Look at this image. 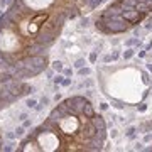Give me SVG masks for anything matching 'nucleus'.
<instances>
[{
    "mask_svg": "<svg viewBox=\"0 0 152 152\" xmlns=\"http://www.w3.org/2000/svg\"><path fill=\"white\" fill-rule=\"evenodd\" d=\"M88 25H90V24H88V19H86V17L79 20V27H81V29H83V27H88Z\"/></svg>",
    "mask_w": 152,
    "mask_h": 152,
    "instance_id": "c85d7f7f",
    "label": "nucleus"
},
{
    "mask_svg": "<svg viewBox=\"0 0 152 152\" xmlns=\"http://www.w3.org/2000/svg\"><path fill=\"white\" fill-rule=\"evenodd\" d=\"M145 110H147V103H140V105L137 107V112H140V113L145 112Z\"/></svg>",
    "mask_w": 152,
    "mask_h": 152,
    "instance_id": "cd10ccee",
    "label": "nucleus"
},
{
    "mask_svg": "<svg viewBox=\"0 0 152 152\" xmlns=\"http://www.w3.org/2000/svg\"><path fill=\"white\" fill-rule=\"evenodd\" d=\"M9 3H7V0H0V12L2 10H5V7H7Z\"/></svg>",
    "mask_w": 152,
    "mask_h": 152,
    "instance_id": "f704fd0d",
    "label": "nucleus"
},
{
    "mask_svg": "<svg viewBox=\"0 0 152 152\" xmlns=\"http://www.w3.org/2000/svg\"><path fill=\"white\" fill-rule=\"evenodd\" d=\"M135 53H137V49H135V47H127V49L123 51L122 57H123L125 61H129V59H132V57L135 56Z\"/></svg>",
    "mask_w": 152,
    "mask_h": 152,
    "instance_id": "423d86ee",
    "label": "nucleus"
},
{
    "mask_svg": "<svg viewBox=\"0 0 152 152\" xmlns=\"http://www.w3.org/2000/svg\"><path fill=\"white\" fill-rule=\"evenodd\" d=\"M123 133H125V137H127V139H130V140H132V139H135V133H137V127H127Z\"/></svg>",
    "mask_w": 152,
    "mask_h": 152,
    "instance_id": "f8f14e48",
    "label": "nucleus"
},
{
    "mask_svg": "<svg viewBox=\"0 0 152 152\" xmlns=\"http://www.w3.org/2000/svg\"><path fill=\"white\" fill-rule=\"evenodd\" d=\"M88 61H90L91 64H95L96 61H98V51H91L90 56H88Z\"/></svg>",
    "mask_w": 152,
    "mask_h": 152,
    "instance_id": "a211bd4d",
    "label": "nucleus"
},
{
    "mask_svg": "<svg viewBox=\"0 0 152 152\" xmlns=\"http://www.w3.org/2000/svg\"><path fill=\"white\" fill-rule=\"evenodd\" d=\"M63 79H64V75H63V73H57V75H54V78L51 79L56 90H57V88H59V86H61V83H63Z\"/></svg>",
    "mask_w": 152,
    "mask_h": 152,
    "instance_id": "6e6552de",
    "label": "nucleus"
},
{
    "mask_svg": "<svg viewBox=\"0 0 152 152\" xmlns=\"http://www.w3.org/2000/svg\"><path fill=\"white\" fill-rule=\"evenodd\" d=\"M152 142V132H145L144 133V144H151Z\"/></svg>",
    "mask_w": 152,
    "mask_h": 152,
    "instance_id": "4be33fe9",
    "label": "nucleus"
},
{
    "mask_svg": "<svg viewBox=\"0 0 152 152\" xmlns=\"http://www.w3.org/2000/svg\"><path fill=\"white\" fill-rule=\"evenodd\" d=\"M14 130H15V133H17V139H24V137H27V133H29V132H27V129H25L24 125L15 127Z\"/></svg>",
    "mask_w": 152,
    "mask_h": 152,
    "instance_id": "1a4fd4ad",
    "label": "nucleus"
},
{
    "mask_svg": "<svg viewBox=\"0 0 152 152\" xmlns=\"http://www.w3.org/2000/svg\"><path fill=\"white\" fill-rule=\"evenodd\" d=\"M110 54H112V61H118V59H120V56H122L120 49H117V47H115V49H112V53H110Z\"/></svg>",
    "mask_w": 152,
    "mask_h": 152,
    "instance_id": "f3484780",
    "label": "nucleus"
},
{
    "mask_svg": "<svg viewBox=\"0 0 152 152\" xmlns=\"http://www.w3.org/2000/svg\"><path fill=\"white\" fill-rule=\"evenodd\" d=\"M37 101H39V100H36V98H32V96H31V98H25V101H24V103H25V107H27L29 110H34V108H36V105H37Z\"/></svg>",
    "mask_w": 152,
    "mask_h": 152,
    "instance_id": "9b49d317",
    "label": "nucleus"
},
{
    "mask_svg": "<svg viewBox=\"0 0 152 152\" xmlns=\"http://www.w3.org/2000/svg\"><path fill=\"white\" fill-rule=\"evenodd\" d=\"M71 85H73V78H71V76H64L61 86H63V88H68V86H71Z\"/></svg>",
    "mask_w": 152,
    "mask_h": 152,
    "instance_id": "2eb2a0df",
    "label": "nucleus"
},
{
    "mask_svg": "<svg viewBox=\"0 0 152 152\" xmlns=\"http://www.w3.org/2000/svg\"><path fill=\"white\" fill-rule=\"evenodd\" d=\"M85 96H86V98H91V96H93V90H91V88H86V91H85Z\"/></svg>",
    "mask_w": 152,
    "mask_h": 152,
    "instance_id": "473e14b6",
    "label": "nucleus"
},
{
    "mask_svg": "<svg viewBox=\"0 0 152 152\" xmlns=\"http://www.w3.org/2000/svg\"><path fill=\"white\" fill-rule=\"evenodd\" d=\"M36 93V88L32 85H27V83H22V96H29Z\"/></svg>",
    "mask_w": 152,
    "mask_h": 152,
    "instance_id": "7ed1b4c3",
    "label": "nucleus"
},
{
    "mask_svg": "<svg viewBox=\"0 0 152 152\" xmlns=\"http://www.w3.org/2000/svg\"><path fill=\"white\" fill-rule=\"evenodd\" d=\"M108 108H110V103L108 101H100V110L101 112H107Z\"/></svg>",
    "mask_w": 152,
    "mask_h": 152,
    "instance_id": "b1692460",
    "label": "nucleus"
},
{
    "mask_svg": "<svg viewBox=\"0 0 152 152\" xmlns=\"http://www.w3.org/2000/svg\"><path fill=\"white\" fill-rule=\"evenodd\" d=\"M2 144H3V142H2V139H0V151H2Z\"/></svg>",
    "mask_w": 152,
    "mask_h": 152,
    "instance_id": "4c0bfd02",
    "label": "nucleus"
},
{
    "mask_svg": "<svg viewBox=\"0 0 152 152\" xmlns=\"http://www.w3.org/2000/svg\"><path fill=\"white\" fill-rule=\"evenodd\" d=\"M22 125L29 130V129H32V127H34V122H32V120H31V117H29V118H25V120L22 122Z\"/></svg>",
    "mask_w": 152,
    "mask_h": 152,
    "instance_id": "412c9836",
    "label": "nucleus"
},
{
    "mask_svg": "<svg viewBox=\"0 0 152 152\" xmlns=\"http://www.w3.org/2000/svg\"><path fill=\"white\" fill-rule=\"evenodd\" d=\"M25 118H29V113H27V112H20V113L17 115V120H19V122H24Z\"/></svg>",
    "mask_w": 152,
    "mask_h": 152,
    "instance_id": "393cba45",
    "label": "nucleus"
},
{
    "mask_svg": "<svg viewBox=\"0 0 152 152\" xmlns=\"http://www.w3.org/2000/svg\"><path fill=\"white\" fill-rule=\"evenodd\" d=\"M85 64H86V59H85V57H79V59H76V61H75V64H73V66H75L76 69H79V68H83Z\"/></svg>",
    "mask_w": 152,
    "mask_h": 152,
    "instance_id": "dca6fc26",
    "label": "nucleus"
},
{
    "mask_svg": "<svg viewBox=\"0 0 152 152\" xmlns=\"http://www.w3.org/2000/svg\"><path fill=\"white\" fill-rule=\"evenodd\" d=\"M53 100H54L56 103H59V101H63V93H59V91H56V93H54V96H53Z\"/></svg>",
    "mask_w": 152,
    "mask_h": 152,
    "instance_id": "a878e982",
    "label": "nucleus"
},
{
    "mask_svg": "<svg viewBox=\"0 0 152 152\" xmlns=\"http://www.w3.org/2000/svg\"><path fill=\"white\" fill-rule=\"evenodd\" d=\"M110 137H112V139H117V137H118V130L112 127V130H110Z\"/></svg>",
    "mask_w": 152,
    "mask_h": 152,
    "instance_id": "2f4dec72",
    "label": "nucleus"
},
{
    "mask_svg": "<svg viewBox=\"0 0 152 152\" xmlns=\"http://www.w3.org/2000/svg\"><path fill=\"white\" fill-rule=\"evenodd\" d=\"M122 17L127 20L129 24H135V22H139V20L144 17V14H142V12H139L135 7H132V9H123Z\"/></svg>",
    "mask_w": 152,
    "mask_h": 152,
    "instance_id": "f257e3e1",
    "label": "nucleus"
},
{
    "mask_svg": "<svg viewBox=\"0 0 152 152\" xmlns=\"http://www.w3.org/2000/svg\"><path fill=\"white\" fill-rule=\"evenodd\" d=\"M101 61H103L105 64H108V63H112V54H105V56H103V59H101Z\"/></svg>",
    "mask_w": 152,
    "mask_h": 152,
    "instance_id": "7c9ffc66",
    "label": "nucleus"
},
{
    "mask_svg": "<svg viewBox=\"0 0 152 152\" xmlns=\"http://www.w3.org/2000/svg\"><path fill=\"white\" fill-rule=\"evenodd\" d=\"M51 68H53L56 73H63V69H64V64H63V61L56 59V61H53V63H51Z\"/></svg>",
    "mask_w": 152,
    "mask_h": 152,
    "instance_id": "0eeeda50",
    "label": "nucleus"
},
{
    "mask_svg": "<svg viewBox=\"0 0 152 152\" xmlns=\"http://www.w3.org/2000/svg\"><path fill=\"white\" fill-rule=\"evenodd\" d=\"M145 32H147V31H145V29H140V27H135V29H133V36H135V37H142Z\"/></svg>",
    "mask_w": 152,
    "mask_h": 152,
    "instance_id": "6ab92c4d",
    "label": "nucleus"
},
{
    "mask_svg": "<svg viewBox=\"0 0 152 152\" xmlns=\"http://www.w3.org/2000/svg\"><path fill=\"white\" fill-rule=\"evenodd\" d=\"M3 137H5V140H17L15 130H7V132H3Z\"/></svg>",
    "mask_w": 152,
    "mask_h": 152,
    "instance_id": "ddd939ff",
    "label": "nucleus"
},
{
    "mask_svg": "<svg viewBox=\"0 0 152 152\" xmlns=\"http://www.w3.org/2000/svg\"><path fill=\"white\" fill-rule=\"evenodd\" d=\"M145 68H147V71H149V73H152V63H147V64H145Z\"/></svg>",
    "mask_w": 152,
    "mask_h": 152,
    "instance_id": "e433bc0d",
    "label": "nucleus"
},
{
    "mask_svg": "<svg viewBox=\"0 0 152 152\" xmlns=\"http://www.w3.org/2000/svg\"><path fill=\"white\" fill-rule=\"evenodd\" d=\"M49 103H51V98H49V96H46V95L41 96V100L37 101V105H36V108H34V110L39 113V112H42L46 107H49Z\"/></svg>",
    "mask_w": 152,
    "mask_h": 152,
    "instance_id": "f03ea898",
    "label": "nucleus"
},
{
    "mask_svg": "<svg viewBox=\"0 0 152 152\" xmlns=\"http://www.w3.org/2000/svg\"><path fill=\"white\" fill-rule=\"evenodd\" d=\"M63 75L64 76H71V78H73V69H71V68H64V69H63Z\"/></svg>",
    "mask_w": 152,
    "mask_h": 152,
    "instance_id": "bb28decb",
    "label": "nucleus"
},
{
    "mask_svg": "<svg viewBox=\"0 0 152 152\" xmlns=\"http://www.w3.org/2000/svg\"><path fill=\"white\" fill-rule=\"evenodd\" d=\"M83 115H85V117H88V118H91V117L95 115V110H93V107H91V103H90V101H86V103H85V107H83Z\"/></svg>",
    "mask_w": 152,
    "mask_h": 152,
    "instance_id": "20e7f679",
    "label": "nucleus"
},
{
    "mask_svg": "<svg viewBox=\"0 0 152 152\" xmlns=\"http://www.w3.org/2000/svg\"><path fill=\"white\" fill-rule=\"evenodd\" d=\"M2 151H3V152L17 151V147H15V140H7L5 144H2Z\"/></svg>",
    "mask_w": 152,
    "mask_h": 152,
    "instance_id": "39448f33",
    "label": "nucleus"
},
{
    "mask_svg": "<svg viewBox=\"0 0 152 152\" xmlns=\"http://www.w3.org/2000/svg\"><path fill=\"white\" fill-rule=\"evenodd\" d=\"M144 57H147V51L142 47V49L139 51V59H144Z\"/></svg>",
    "mask_w": 152,
    "mask_h": 152,
    "instance_id": "c756f323",
    "label": "nucleus"
},
{
    "mask_svg": "<svg viewBox=\"0 0 152 152\" xmlns=\"http://www.w3.org/2000/svg\"><path fill=\"white\" fill-rule=\"evenodd\" d=\"M93 85H95V81H93L91 78H88V76H86V79H85V81L79 85V88H91Z\"/></svg>",
    "mask_w": 152,
    "mask_h": 152,
    "instance_id": "4468645a",
    "label": "nucleus"
},
{
    "mask_svg": "<svg viewBox=\"0 0 152 152\" xmlns=\"http://www.w3.org/2000/svg\"><path fill=\"white\" fill-rule=\"evenodd\" d=\"M91 73H93V71H91V68L83 66V68H79V69H78V73H76V75L81 76V78H86V76H91Z\"/></svg>",
    "mask_w": 152,
    "mask_h": 152,
    "instance_id": "9d476101",
    "label": "nucleus"
},
{
    "mask_svg": "<svg viewBox=\"0 0 152 152\" xmlns=\"http://www.w3.org/2000/svg\"><path fill=\"white\" fill-rule=\"evenodd\" d=\"M54 73H56V71H54L53 68H49V69L46 68V69H44V75H46V78H47V79H53V78H54Z\"/></svg>",
    "mask_w": 152,
    "mask_h": 152,
    "instance_id": "aec40b11",
    "label": "nucleus"
},
{
    "mask_svg": "<svg viewBox=\"0 0 152 152\" xmlns=\"http://www.w3.org/2000/svg\"><path fill=\"white\" fill-rule=\"evenodd\" d=\"M144 49H145L147 53H149V51H151V49H152V39H151V41H149V42H147V44H145V46H144Z\"/></svg>",
    "mask_w": 152,
    "mask_h": 152,
    "instance_id": "c9c22d12",
    "label": "nucleus"
},
{
    "mask_svg": "<svg viewBox=\"0 0 152 152\" xmlns=\"http://www.w3.org/2000/svg\"><path fill=\"white\" fill-rule=\"evenodd\" d=\"M144 145H145L144 142H139V144H135V147H133V149H135V151H142V149H144Z\"/></svg>",
    "mask_w": 152,
    "mask_h": 152,
    "instance_id": "72a5a7b5",
    "label": "nucleus"
},
{
    "mask_svg": "<svg viewBox=\"0 0 152 152\" xmlns=\"http://www.w3.org/2000/svg\"><path fill=\"white\" fill-rule=\"evenodd\" d=\"M144 29H145L147 32H151V31H152V17H149V19H147V22L144 24Z\"/></svg>",
    "mask_w": 152,
    "mask_h": 152,
    "instance_id": "5701e85b",
    "label": "nucleus"
}]
</instances>
